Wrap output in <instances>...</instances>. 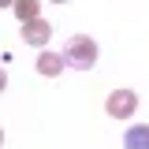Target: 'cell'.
Segmentation results:
<instances>
[{"label":"cell","mask_w":149,"mask_h":149,"mask_svg":"<svg viewBox=\"0 0 149 149\" xmlns=\"http://www.w3.org/2000/svg\"><path fill=\"white\" fill-rule=\"evenodd\" d=\"M63 63L74 67V71H90L93 63H97V41L90 34H74L63 45Z\"/></svg>","instance_id":"1"},{"label":"cell","mask_w":149,"mask_h":149,"mask_svg":"<svg viewBox=\"0 0 149 149\" xmlns=\"http://www.w3.org/2000/svg\"><path fill=\"white\" fill-rule=\"evenodd\" d=\"M104 108H108L112 119H130L134 108H138V93H134V90H112Z\"/></svg>","instance_id":"2"},{"label":"cell","mask_w":149,"mask_h":149,"mask_svg":"<svg viewBox=\"0 0 149 149\" xmlns=\"http://www.w3.org/2000/svg\"><path fill=\"white\" fill-rule=\"evenodd\" d=\"M49 37H52V26L41 15L30 19V22H22V41H26V45H37V49H41V45H49Z\"/></svg>","instance_id":"3"},{"label":"cell","mask_w":149,"mask_h":149,"mask_svg":"<svg viewBox=\"0 0 149 149\" xmlns=\"http://www.w3.org/2000/svg\"><path fill=\"white\" fill-rule=\"evenodd\" d=\"M63 67H67V63H63V56H60V52H49V49L37 52V74H45V78H60Z\"/></svg>","instance_id":"4"},{"label":"cell","mask_w":149,"mask_h":149,"mask_svg":"<svg viewBox=\"0 0 149 149\" xmlns=\"http://www.w3.org/2000/svg\"><path fill=\"white\" fill-rule=\"evenodd\" d=\"M123 149H149V123H134L123 134Z\"/></svg>","instance_id":"5"},{"label":"cell","mask_w":149,"mask_h":149,"mask_svg":"<svg viewBox=\"0 0 149 149\" xmlns=\"http://www.w3.org/2000/svg\"><path fill=\"white\" fill-rule=\"evenodd\" d=\"M11 8H15L19 22H30V19H37V15H41V0H15Z\"/></svg>","instance_id":"6"},{"label":"cell","mask_w":149,"mask_h":149,"mask_svg":"<svg viewBox=\"0 0 149 149\" xmlns=\"http://www.w3.org/2000/svg\"><path fill=\"white\" fill-rule=\"evenodd\" d=\"M4 86H8V74H4V67H0V93H4Z\"/></svg>","instance_id":"7"},{"label":"cell","mask_w":149,"mask_h":149,"mask_svg":"<svg viewBox=\"0 0 149 149\" xmlns=\"http://www.w3.org/2000/svg\"><path fill=\"white\" fill-rule=\"evenodd\" d=\"M11 4H15V0H0V8H11Z\"/></svg>","instance_id":"8"},{"label":"cell","mask_w":149,"mask_h":149,"mask_svg":"<svg viewBox=\"0 0 149 149\" xmlns=\"http://www.w3.org/2000/svg\"><path fill=\"white\" fill-rule=\"evenodd\" d=\"M52 4H67V0H52Z\"/></svg>","instance_id":"9"},{"label":"cell","mask_w":149,"mask_h":149,"mask_svg":"<svg viewBox=\"0 0 149 149\" xmlns=\"http://www.w3.org/2000/svg\"><path fill=\"white\" fill-rule=\"evenodd\" d=\"M0 142H4V130H0Z\"/></svg>","instance_id":"10"}]
</instances>
